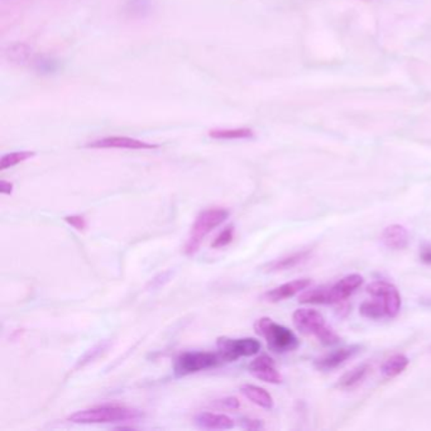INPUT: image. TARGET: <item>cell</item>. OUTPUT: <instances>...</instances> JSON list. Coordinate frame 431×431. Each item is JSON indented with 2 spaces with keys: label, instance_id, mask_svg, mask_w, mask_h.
I'll use <instances>...</instances> for the list:
<instances>
[{
  "label": "cell",
  "instance_id": "cell-1",
  "mask_svg": "<svg viewBox=\"0 0 431 431\" xmlns=\"http://www.w3.org/2000/svg\"><path fill=\"white\" fill-rule=\"evenodd\" d=\"M139 416L141 413L134 408L120 405H100L72 413L69 421L73 424H113L138 419Z\"/></svg>",
  "mask_w": 431,
  "mask_h": 431
},
{
  "label": "cell",
  "instance_id": "cell-2",
  "mask_svg": "<svg viewBox=\"0 0 431 431\" xmlns=\"http://www.w3.org/2000/svg\"><path fill=\"white\" fill-rule=\"evenodd\" d=\"M229 218V211L223 208H211L201 211L195 223L192 224L190 237L186 242L185 251L187 256H194L200 248V244L216 228L222 225Z\"/></svg>",
  "mask_w": 431,
  "mask_h": 431
},
{
  "label": "cell",
  "instance_id": "cell-3",
  "mask_svg": "<svg viewBox=\"0 0 431 431\" xmlns=\"http://www.w3.org/2000/svg\"><path fill=\"white\" fill-rule=\"evenodd\" d=\"M254 329L258 336L267 341V346L276 353H288L299 347V339L294 331L277 324L271 318L258 319L254 324Z\"/></svg>",
  "mask_w": 431,
  "mask_h": 431
},
{
  "label": "cell",
  "instance_id": "cell-4",
  "mask_svg": "<svg viewBox=\"0 0 431 431\" xmlns=\"http://www.w3.org/2000/svg\"><path fill=\"white\" fill-rule=\"evenodd\" d=\"M223 360L219 354L211 352H185L174 362V373L177 377H185L192 373L206 371L220 365Z\"/></svg>",
  "mask_w": 431,
  "mask_h": 431
},
{
  "label": "cell",
  "instance_id": "cell-5",
  "mask_svg": "<svg viewBox=\"0 0 431 431\" xmlns=\"http://www.w3.org/2000/svg\"><path fill=\"white\" fill-rule=\"evenodd\" d=\"M218 354L223 362H235L242 357H253L261 350V341L254 338L230 339L222 336L216 341Z\"/></svg>",
  "mask_w": 431,
  "mask_h": 431
},
{
  "label": "cell",
  "instance_id": "cell-6",
  "mask_svg": "<svg viewBox=\"0 0 431 431\" xmlns=\"http://www.w3.org/2000/svg\"><path fill=\"white\" fill-rule=\"evenodd\" d=\"M367 293L373 299H377L384 304L387 318H395L401 309V296L398 290L389 282L374 281L368 285Z\"/></svg>",
  "mask_w": 431,
  "mask_h": 431
},
{
  "label": "cell",
  "instance_id": "cell-7",
  "mask_svg": "<svg viewBox=\"0 0 431 431\" xmlns=\"http://www.w3.org/2000/svg\"><path fill=\"white\" fill-rule=\"evenodd\" d=\"M296 329L306 336H314L318 338L321 331L328 328L323 314L314 309H297L293 315Z\"/></svg>",
  "mask_w": 431,
  "mask_h": 431
},
{
  "label": "cell",
  "instance_id": "cell-8",
  "mask_svg": "<svg viewBox=\"0 0 431 431\" xmlns=\"http://www.w3.org/2000/svg\"><path fill=\"white\" fill-rule=\"evenodd\" d=\"M89 148H99V150H155L158 148L157 144L148 143L144 141H139L136 138L124 137V136H113V137L100 138L94 142L88 144Z\"/></svg>",
  "mask_w": 431,
  "mask_h": 431
},
{
  "label": "cell",
  "instance_id": "cell-9",
  "mask_svg": "<svg viewBox=\"0 0 431 431\" xmlns=\"http://www.w3.org/2000/svg\"><path fill=\"white\" fill-rule=\"evenodd\" d=\"M248 371L251 372L254 377L267 384H280L282 382L281 373L277 371L275 360L267 354H262L256 360H252L248 365Z\"/></svg>",
  "mask_w": 431,
  "mask_h": 431
},
{
  "label": "cell",
  "instance_id": "cell-10",
  "mask_svg": "<svg viewBox=\"0 0 431 431\" xmlns=\"http://www.w3.org/2000/svg\"><path fill=\"white\" fill-rule=\"evenodd\" d=\"M362 347L358 344L347 346V347L339 348L336 350H333L330 353L325 354L321 358L315 360V368L321 372L331 371L336 370L341 365H344L347 360L353 358L355 354L360 352Z\"/></svg>",
  "mask_w": 431,
  "mask_h": 431
},
{
  "label": "cell",
  "instance_id": "cell-11",
  "mask_svg": "<svg viewBox=\"0 0 431 431\" xmlns=\"http://www.w3.org/2000/svg\"><path fill=\"white\" fill-rule=\"evenodd\" d=\"M365 278L358 273L346 276L336 282V285L330 286V297L331 304H339L346 301L363 285Z\"/></svg>",
  "mask_w": 431,
  "mask_h": 431
},
{
  "label": "cell",
  "instance_id": "cell-12",
  "mask_svg": "<svg viewBox=\"0 0 431 431\" xmlns=\"http://www.w3.org/2000/svg\"><path fill=\"white\" fill-rule=\"evenodd\" d=\"M310 283H312V281L309 278H300V280L283 283L281 286L272 288L268 293H266L264 299L270 301V302H278V301L290 299V297H293L295 295H297L309 288Z\"/></svg>",
  "mask_w": 431,
  "mask_h": 431
},
{
  "label": "cell",
  "instance_id": "cell-13",
  "mask_svg": "<svg viewBox=\"0 0 431 431\" xmlns=\"http://www.w3.org/2000/svg\"><path fill=\"white\" fill-rule=\"evenodd\" d=\"M382 242L384 246L392 251H402L410 243V234L408 229L400 224L389 225L382 233Z\"/></svg>",
  "mask_w": 431,
  "mask_h": 431
},
{
  "label": "cell",
  "instance_id": "cell-14",
  "mask_svg": "<svg viewBox=\"0 0 431 431\" xmlns=\"http://www.w3.org/2000/svg\"><path fill=\"white\" fill-rule=\"evenodd\" d=\"M195 423L206 430H230L234 427V420L224 413H199L195 416Z\"/></svg>",
  "mask_w": 431,
  "mask_h": 431
},
{
  "label": "cell",
  "instance_id": "cell-15",
  "mask_svg": "<svg viewBox=\"0 0 431 431\" xmlns=\"http://www.w3.org/2000/svg\"><path fill=\"white\" fill-rule=\"evenodd\" d=\"M240 392L246 396L249 401L253 402L259 408L271 410L273 408V398L266 389L256 386V384H243L240 387Z\"/></svg>",
  "mask_w": 431,
  "mask_h": 431
},
{
  "label": "cell",
  "instance_id": "cell-16",
  "mask_svg": "<svg viewBox=\"0 0 431 431\" xmlns=\"http://www.w3.org/2000/svg\"><path fill=\"white\" fill-rule=\"evenodd\" d=\"M33 56V48L23 42L13 43L6 49V60L14 65H27Z\"/></svg>",
  "mask_w": 431,
  "mask_h": 431
},
{
  "label": "cell",
  "instance_id": "cell-17",
  "mask_svg": "<svg viewBox=\"0 0 431 431\" xmlns=\"http://www.w3.org/2000/svg\"><path fill=\"white\" fill-rule=\"evenodd\" d=\"M299 302L301 304H314V305H329L331 304L329 286H320V288L306 290L299 296Z\"/></svg>",
  "mask_w": 431,
  "mask_h": 431
},
{
  "label": "cell",
  "instance_id": "cell-18",
  "mask_svg": "<svg viewBox=\"0 0 431 431\" xmlns=\"http://www.w3.org/2000/svg\"><path fill=\"white\" fill-rule=\"evenodd\" d=\"M309 252H299V253H295L291 254L288 257L281 258V259H277L273 261L271 264L266 266V271L268 272H278V271H286L294 268L296 266H299L300 264L305 262L307 257H309Z\"/></svg>",
  "mask_w": 431,
  "mask_h": 431
},
{
  "label": "cell",
  "instance_id": "cell-19",
  "mask_svg": "<svg viewBox=\"0 0 431 431\" xmlns=\"http://www.w3.org/2000/svg\"><path fill=\"white\" fill-rule=\"evenodd\" d=\"M408 363L410 360L405 354H395L384 362L381 367V372L386 378L397 377L408 368Z\"/></svg>",
  "mask_w": 431,
  "mask_h": 431
},
{
  "label": "cell",
  "instance_id": "cell-20",
  "mask_svg": "<svg viewBox=\"0 0 431 431\" xmlns=\"http://www.w3.org/2000/svg\"><path fill=\"white\" fill-rule=\"evenodd\" d=\"M368 365L362 363V365H357L352 368L350 371H348L347 373H344L339 379H338V384L336 387L341 389H353L354 386L360 384V381L365 377L367 372H368Z\"/></svg>",
  "mask_w": 431,
  "mask_h": 431
},
{
  "label": "cell",
  "instance_id": "cell-21",
  "mask_svg": "<svg viewBox=\"0 0 431 431\" xmlns=\"http://www.w3.org/2000/svg\"><path fill=\"white\" fill-rule=\"evenodd\" d=\"M210 137L219 141H233V139H248L253 138L254 132L249 128H235V129H216L210 131Z\"/></svg>",
  "mask_w": 431,
  "mask_h": 431
},
{
  "label": "cell",
  "instance_id": "cell-22",
  "mask_svg": "<svg viewBox=\"0 0 431 431\" xmlns=\"http://www.w3.org/2000/svg\"><path fill=\"white\" fill-rule=\"evenodd\" d=\"M360 315L365 319L372 320H379V319L387 318L386 309L384 304L379 300L374 299L373 301H365L362 302L360 307Z\"/></svg>",
  "mask_w": 431,
  "mask_h": 431
},
{
  "label": "cell",
  "instance_id": "cell-23",
  "mask_svg": "<svg viewBox=\"0 0 431 431\" xmlns=\"http://www.w3.org/2000/svg\"><path fill=\"white\" fill-rule=\"evenodd\" d=\"M153 9L152 0H128L124 6L126 14L131 17H146Z\"/></svg>",
  "mask_w": 431,
  "mask_h": 431
},
{
  "label": "cell",
  "instance_id": "cell-24",
  "mask_svg": "<svg viewBox=\"0 0 431 431\" xmlns=\"http://www.w3.org/2000/svg\"><path fill=\"white\" fill-rule=\"evenodd\" d=\"M35 156H36V152H30V150H19V152L6 153L0 160V170L6 171L8 168L14 167L19 163L27 161V160H30Z\"/></svg>",
  "mask_w": 431,
  "mask_h": 431
},
{
  "label": "cell",
  "instance_id": "cell-25",
  "mask_svg": "<svg viewBox=\"0 0 431 431\" xmlns=\"http://www.w3.org/2000/svg\"><path fill=\"white\" fill-rule=\"evenodd\" d=\"M35 69L37 72H40L42 75H49L59 70V62L52 57L41 56L35 60Z\"/></svg>",
  "mask_w": 431,
  "mask_h": 431
},
{
  "label": "cell",
  "instance_id": "cell-26",
  "mask_svg": "<svg viewBox=\"0 0 431 431\" xmlns=\"http://www.w3.org/2000/svg\"><path fill=\"white\" fill-rule=\"evenodd\" d=\"M234 233H235V230H234L233 225H228V227L224 228L223 232H220L216 240L211 242V248L213 249H220V248L229 246L233 242Z\"/></svg>",
  "mask_w": 431,
  "mask_h": 431
},
{
  "label": "cell",
  "instance_id": "cell-27",
  "mask_svg": "<svg viewBox=\"0 0 431 431\" xmlns=\"http://www.w3.org/2000/svg\"><path fill=\"white\" fill-rule=\"evenodd\" d=\"M65 222L70 225V227L73 228V229H76L78 232H83L86 229V220H85L84 216H65V219H64Z\"/></svg>",
  "mask_w": 431,
  "mask_h": 431
},
{
  "label": "cell",
  "instance_id": "cell-28",
  "mask_svg": "<svg viewBox=\"0 0 431 431\" xmlns=\"http://www.w3.org/2000/svg\"><path fill=\"white\" fill-rule=\"evenodd\" d=\"M216 408H225V410H237L240 408V400L237 397H225L223 400L216 401Z\"/></svg>",
  "mask_w": 431,
  "mask_h": 431
},
{
  "label": "cell",
  "instance_id": "cell-29",
  "mask_svg": "<svg viewBox=\"0 0 431 431\" xmlns=\"http://www.w3.org/2000/svg\"><path fill=\"white\" fill-rule=\"evenodd\" d=\"M420 259L426 264H431V246L423 247L420 251Z\"/></svg>",
  "mask_w": 431,
  "mask_h": 431
},
{
  "label": "cell",
  "instance_id": "cell-30",
  "mask_svg": "<svg viewBox=\"0 0 431 431\" xmlns=\"http://www.w3.org/2000/svg\"><path fill=\"white\" fill-rule=\"evenodd\" d=\"M13 184L6 180L0 181V194L1 195H12Z\"/></svg>",
  "mask_w": 431,
  "mask_h": 431
},
{
  "label": "cell",
  "instance_id": "cell-31",
  "mask_svg": "<svg viewBox=\"0 0 431 431\" xmlns=\"http://www.w3.org/2000/svg\"><path fill=\"white\" fill-rule=\"evenodd\" d=\"M243 424L247 429H261L264 426L261 420L244 419L243 420Z\"/></svg>",
  "mask_w": 431,
  "mask_h": 431
}]
</instances>
